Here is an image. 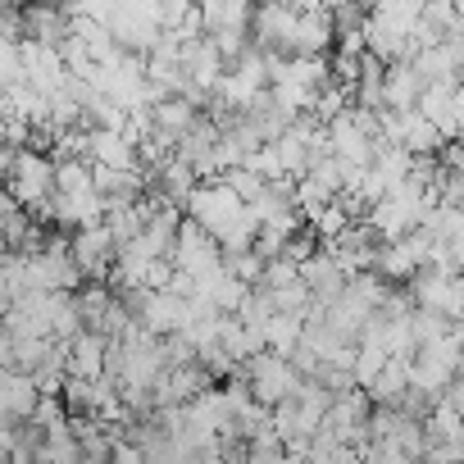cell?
<instances>
[{"label":"cell","mask_w":464,"mask_h":464,"mask_svg":"<svg viewBox=\"0 0 464 464\" xmlns=\"http://www.w3.org/2000/svg\"><path fill=\"white\" fill-rule=\"evenodd\" d=\"M55 155H46L42 146H28V150H5V191L24 205V209H51L55 200Z\"/></svg>","instance_id":"6da1fadb"},{"label":"cell","mask_w":464,"mask_h":464,"mask_svg":"<svg viewBox=\"0 0 464 464\" xmlns=\"http://www.w3.org/2000/svg\"><path fill=\"white\" fill-rule=\"evenodd\" d=\"M110 33H114V42H119L128 55H137V60H150V55H155V46L164 42L160 0H114Z\"/></svg>","instance_id":"7a4b0ae2"},{"label":"cell","mask_w":464,"mask_h":464,"mask_svg":"<svg viewBox=\"0 0 464 464\" xmlns=\"http://www.w3.org/2000/svg\"><path fill=\"white\" fill-rule=\"evenodd\" d=\"M242 373L251 378V392H256V401H260L265 410H278V405H287V401H296V396L305 392L301 369H296L292 360L274 355V351H265V355H256L251 364H242Z\"/></svg>","instance_id":"3957f363"},{"label":"cell","mask_w":464,"mask_h":464,"mask_svg":"<svg viewBox=\"0 0 464 464\" xmlns=\"http://www.w3.org/2000/svg\"><path fill=\"white\" fill-rule=\"evenodd\" d=\"M242 214H246V200L232 191L223 178H209V182H200L196 187V196L187 200V218L196 223V227H205L209 237H223V232L232 227V223H242Z\"/></svg>","instance_id":"277c9868"},{"label":"cell","mask_w":464,"mask_h":464,"mask_svg":"<svg viewBox=\"0 0 464 464\" xmlns=\"http://www.w3.org/2000/svg\"><path fill=\"white\" fill-rule=\"evenodd\" d=\"M173 265H178V274H187L191 283H200V278L218 274V269L227 265V256H223L218 237H209L205 227H196V223L187 218L182 232H178V246H173Z\"/></svg>","instance_id":"5b68a950"},{"label":"cell","mask_w":464,"mask_h":464,"mask_svg":"<svg viewBox=\"0 0 464 464\" xmlns=\"http://www.w3.org/2000/svg\"><path fill=\"white\" fill-rule=\"evenodd\" d=\"M73 260H78L82 278H92V283H101V278L114 274V265H119V237L110 232V223H96V227L73 232Z\"/></svg>","instance_id":"8992f818"},{"label":"cell","mask_w":464,"mask_h":464,"mask_svg":"<svg viewBox=\"0 0 464 464\" xmlns=\"http://www.w3.org/2000/svg\"><path fill=\"white\" fill-rule=\"evenodd\" d=\"M301 5H260L256 10V46L265 55H296Z\"/></svg>","instance_id":"52a82bcc"},{"label":"cell","mask_w":464,"mask_h":464,"mask_svg":"<svg viewBox=\"0 0 464 464\" xmlns=\"http://www.w3.org/2000/svg\"><path fill=\"white\" fill-rule=\"evenodd\" d=\"M19 55H24V73H28V82L42 92V96H60L64 87H69V64H64V55L55 51V46H42V42H19Z\"/></svg>","instance_id":"ba28073f"},{"label":"cell","mask_w":464,"mask_h":464,"mask_svg":"<svg viewBox=\"0 0 464 464\" xmlns=\"http://www.w3.org/2000/svg\"><path fill=\"white\" fill-rule=\"evenodd\" d=\"M301 283L310 287V296H314V310H333V305L346 296V287H351V278H346V269L333 260V251H319V256H310V260L301 265Z\"/></svg>","instance_id":"9c48e42d"},{"label":"cell","mask_w":464,"mask_h":464,"mask_svg":"<svg viewBox=\"0 0 464 464\" xmlns=\"http://www.w3.org/2000/svg\"><path fill=\"white\" fill-rule=\"evenodd\" d=\"M333 260L346 269V278H360V274H373V265H378V232L369 227V223H351V232L346 237H337L333 246Z\"/></svg>","instance_id":"30bf717a"},{"label":"cell","mask_w":464,"mask_h":464,"mask_svg":"<svg viewBox=\"0 0 464 464\" xmlns=\"http://www.w3.org/2000/svg\"><path fill=\"white\" fill-rule=\"evenodd\" d=\"M110 351H114V342L87 328V333L69 346V378H82V382L110 378Z\"/></svg>","instance_id":"8fae6325"},{"label":"cell","mask_w":464,"mask_h":464,"mask_svg":"<svg viewBox=\"0 0 464 464\" xmlns=\"http://www.w3.org/2000/svg\"><path fill=\"white\" fill-rule=\"evenodd\" d=\"M42 405V387L33 373H5L0 378V410H5V423H33Z\"/></svg>","instance_id":"7c38bea8"},{"label":"cell","mask_w":464,"mask_h":464,"mask_svg":"<svg viewBox=\"0 0 464 464\" xmlns=\"http://www.w3.org/2000/svg\"><path fill=\"white\" fill-rule=\"evenodd\" d=\"M333 46H337V24H333V10H324V5H301L296 55H333Z\"/></svg>","instance_id":"4fadbf2b"},{"label":"cell","mask_w":464,"mask_h":464,"mask_svg":"<svg viewBox=\"0 0 464 464\" xmlns=\"http://www.w3.org/2000/svg\"><path fill=\"white\" fill-rule=\"evenodd\" d=\"M450 141H446V132L423 114V110H410V114H401V150H410L414 160H432V155H441Z\"/></svg>","instance_id":"5bb4252c"},{"label":"cell","mask_w":464,"mask_h":464,"mask_svg":"<svg viewBox=\"0 0 464 464\" xmlns=\"http://www.w3.org/2000/svg\"><path fill=\"white\" fill-rule=\"evenodd\" d=\"M92 164L110 169V173H146L141 169V150L123 132H92Z\"/></svg>","instance_id":"9a60e30c"},{"label":"cell","mask_w":464,"mask_h":464,"mask_svg":"<svg viewBox=\"0 0 464 464\" xmlns=\"http://www.w3.org/2000/svg\"><path fill=\"white\" fill-rule=\"evenodd\" d=\"M200 24H205V37L251 33L256 28V10L242 5V0H209V5H200Z\"/></svg>","instance_id":"2e32d148"},{"label":"cell","mask_w":464,"mask_h":464,"mask_svg":"<svg viewBox=\"0 0 464 464\" xmlns=\"http://www.w3.org/2000/svg\"><path fill=\"white\" fill-rule=\"evenodd\" d=\"M382 101H387L392 114H410V110H419V101H423V78L414 73V64H392V69H387Z\"/></svg>","instance_id":"e0dca14e"},{"label":"cell","mask_w":464,"mask_h":464,"mask_svg":"<svg viewBox=\"0 0 464 464\" xmlns=\"http://www.w3.org/2000/svg\"><path fill=\"white\" fill-rule=\"evenodd\" d=\"M205 114L187 101V96H173V101H160L155 105V132L164 137V141H173V146H182V137L200 123Z\"/></svg>","instance_id":"ac0fdd59"},{"label":"cell","mask_w":464,"mask_h":464,"mask_svg":"<svg viewBox=\"0 0 464 464\" xmlns=\"http://www.w3.org/2000/svg\"><path fill=\"white\" fill-rule=\"evenodd\" d=\"M373 269H378L387 283H414V278H419V269H423V260H419L414 242L405 237V242H392V246H382Z\"/></svg>","instance_id":"d6986e66"},{"label":"cell","mask_w":464,"mask_h":464,"mask_svg":"<svg viewBox=\"0 0 464 464\" xmlns=\"http://www.w3.org/2000/svg\"><path fill=\"white\" fill-rule=\"evenodd\" d=\"M369 24H378V28L414 42V28L423 24V5H414V0H387V5H373L369 10Z\"/></svg>","instance_id":"ffe728a7"},{"label":"cell","mask_w":464,"mask_h":464,"mask_svg":"<svg viewBox=\"0 0 464 464\" xmlns=\"http://www.w3.org/2000/svg\"><path fill=\"white\" fill-rule=\"evenodd\" d=\"M223 351L237 360V364H251L256 355H265L269 351V342H265V333H256V328H246L242 319H223Z\"/></svg>","instance_id":"44dd1931"},{"label":"cell","mask_w":464,"mask_h":464,"mask_svg":"<svg viewBox=\"0 0 464 464\" xmlns=\"http://www.w3.org/2000/svg\"><path fill=\"white\" fill-rule=\"evenodd\" d=\"M305 328H310V324H305L301 314H274L269 328H265V342H269L274 355L292 360V355L301 351V342H305Z\"/></svg>","instance_id":"7402d4cb"},{"label":"cell","mask_w":464,"mask_h":464,"mask_svg":"<svg viewBox=\"0 0 464 464\" xmlns=\"http://www.w3.org/2000/svg\"><path fill=\"white\" fill-rule=\"evenodd\" d=\"M410 364H414V360H387V369H382L378 382L369 387V401H373V405H401L405 392H410Z\"/></svg>","instance_id":"603a6c76"},{"label":"cell","mask_w":464,"mask_h":464,"mask_svg":"<svg viewBox=\"0 0 464 464\" xmlns=\"http://www.w3.org/2000/svg\"><path fill=\"white\" fill-rule=\"evenodd\" d=\"M0 223H5V246H10V251H24L28 237H33V227H37V223L28 218V209H24L10 191H5V200H0Z\"/></svg>","instance_id":"cb8c5ba5"},{"label":"cell","mask_w":464,"mask_h":464,"mask_svg":"<svg viewBox=\"0 0 464 464\" xmlns=\"http://www.w3.org/2000/svg\"><path fill=\"white\" fill-rule=\"evenodd\" d=\"M305 218H310V227H314V237H324L328 246H333L337 237H346L351 223H360V218H355L342 200H337V205H328V209H314V214H305Z\"/></svg>","instance_id":"d4e9b609"},{"label":"cell","mask_w":464,"mask_h":464,"mask_svg":"<svg viewBox=\"0 0 464 464\" xmlns=\"http://www.w3.org/2000/svg\"><path fill=\"white\" fill-rule=\"evenodd\" d=\"M274 314H278V310H274V301H269V292H265V287H256V292H251V296L242 301V310H237V314H232V319H242L246 328H256V333H265Z\"/></svg>","instance_id":"484cf974"},{"label":"cell","mask_w":464,"mask_h":464,"mask_svg":"<svg viewBox=\"0 0 464 464\" xmlns=\"http://www.w3.org/2000/svg\"><path fill=\"white\" fill-rule=\"evenodd\" d=\"M450 328H455V324H450L446 314H432V310H414V314H410V333H414V342H419V346L441 342Z\"/></svg>","instance_id":"4316f807"},{"label":"cell","mask_w":464,"mask_h":464,"mask_svg":"<svg viewBox=\"0 0 464 464\" xmlns=\"http://www.w3.org/2000/svg\"><path fill=\"white\" fill-rule=\"evenodd\" d=\"M265 269H269V260H265L260 251L227 256V274L237 278V283H246V287H260V283H265Z\"/></svg>","instance_id":"83f0119b"},{"label":"cell","mask_w":464,"mask_h":464,"mask_svg":"<svg viewBox=\"0 0 464 464\" xmlns=\"http://www.w3.org/2000/svg\"><path fill=\"white\" fill-rule=\"evenodd\" d=\"M223 182H227L232 191H237V196H242L246 205H256V200H260V196L269 191V182H265V178H260L256 169H232V173H223Z\"/></svg>","instance_id":"f1b7e54d"},{"label":"cell","mask_w":464,"mask_h":464,"mask_svg":"<svg viewBox=\"0 0 464 464\" xmlns=\"http://www.w3.org/2000/svg\"><path fill=\"white\" fill-rule=\"evenodd\" d=\"M301 283V265L296 260H287V256H278V260H269V269H265V292H283V287H296Z\"/></svg>","instance_id":"f546056e"},{"label":"cell","mask_w":464,"mask_h":464,"mask_svg":"<svg viewBox=\"0 0 464 464\" xmlns=\"http://www.w3.org/2000/svg\"><path fill=\"white\" fill-rule=\"evenodd\" d=\"M387 369V355L382 351H369V346H360V355H355V387L360 392H369L373 382H378V373Z\"/></svg>","instance_id":"4dcf8cb0"},{"label":"cell","mask_w":464,"mask_h":464,"mask_svg":"<svg viewBox=\"0 0 464 464\" xmlns=\"http://www.w3.org/2000/svg\"><path fill=\"white\" fill-rule=\"evenodd\" d=\"M196 5H187V0H164L160 5V24H164V33H182L187 24H196Z\"/></svg>","instance_id":"1f68e13d"},{"label":"cell","mask_w":464,"mask_h":464,"mask_svg":"<svg viewBox=\"0 0 464 464\" xmlns=\"http://www.w3.org/2000/svg\"><path fill=\"white\" fill-rule=\"evenodd\" d=\"M360 455H364V464H414L405 450H396L387 441H369V446H360Z\"/></svg>","instance_id":"d6a6232c"},{"label":"cell","mask_w":464,"mask_h":464,"mask_svg":"<svg viewBox=\"0 0 464 464\" xmlns=\"http://www.w3.org/2000/svg\"><path fill=\"white\" fill-rule=\"evenodd\" d=\"M423 464H464V441H432Z\"/></svg>","instance_id":"836d02e7"},{"label":"cell","mask_w":464,"mask_h":464,"mask_svg":"<svg viewBox=\"0 0 464 464\" xmlns=\"http://www.w3.org/2000/svg\"><path fill=\"white\" fill-rule=\"evenodd\" d=\"M446 401H450V405H455V410L464 414V373H459V378L450 382V392H446Z\"/></svg>","instance_id":"e575fe53"},{"label":"cell","mask_w":464,"mask_h":464,"mask_svg":"<svg viewBox=\"0 0 464 464\" xmlns=\"http://www.w3.org/2000/svg\"><path fill=\"white\" fill-rule=\"evenodd\" d=\"M5 464H33V459H5Z\"/></svg>","instance_id":"d590c367"}]
</instances>
